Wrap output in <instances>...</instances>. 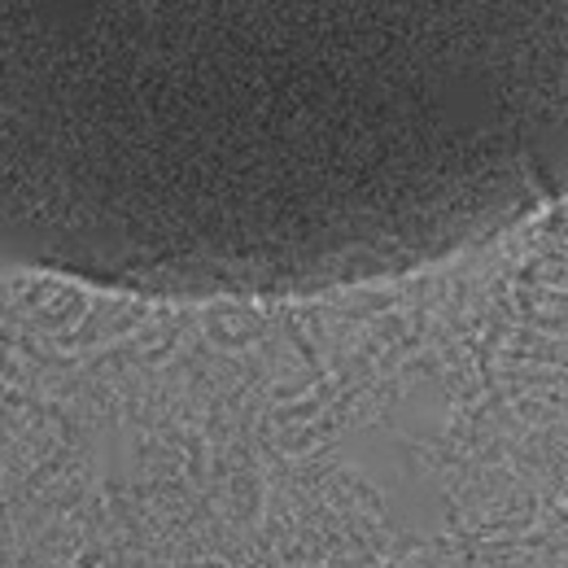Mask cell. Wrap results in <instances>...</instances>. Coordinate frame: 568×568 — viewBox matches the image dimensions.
I'll list each match as a JSON object with an SVG mask.
<instances>
[{"instance_id":"1","label":"cell","mask_w":568,"mask_h":568,"mask_svg":"<svg viewBox=\"0 0 568 568\" xmlns=\"http://www.w3.org/2000/svg\"><path fill=\"white\" fill-rule=\"evenodd\" d=\"M568 193V0H0V263L223 297Z\"/></svg>"}]
</instances>
